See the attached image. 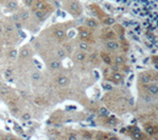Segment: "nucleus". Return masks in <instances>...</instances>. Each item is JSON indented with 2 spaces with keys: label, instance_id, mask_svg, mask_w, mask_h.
<instances>
[{
  "label": "nucleus",
  "instance_id": "30",
  "mask_svg": "<svg viewBox=\"0 0 158 140\" xmlns=\"http://www.w3.org/2000/svg\"><path fill=\"white\" fill-rule=\"evenodd\" d=\"M105 24H107V25H111V24H114L115 23V20L114 19H111V18H109V19H107L105 22H104Z\"/></svg>",
  "mask_w": 158,
  "mask_h": 140
},
{
  "label": "nucleus",
  "instance_id": "11",
  "mask_svg": "<svg viewBox=\"0 0 158 140\" xmlns=\"http://www.w3.org/2000/svg\"><path fill=\"white\" fill-rule=\"evenodd\" d=\"M54 36H55V38H62L65 36V33H64L63 30H55Z\"/></svg>",
  "mask_w": 158,
  "mask_h": 140
},
{
  "label": "nucleus",
  "instance_id": "26",
  "mask_svg": "<svg viewBox=\"0 0 158 140\" xmlns=\"http://www.w3.org/2000/svg\"><path fill=\"white\" fill-rule=\"evenodd\" d=\"M22 119L25 120V121L30 120V119H31V115H30V114H28V113H25L23 115H22Z\"/></svg>",
  "mask_w": 158,
  "mask_h": 140
},
{
  "label": "nucleus",
  "instance_id": "31",
  "mask_svg": "<svg viewBox=\"0 0 158 140\" xmlns=\"http://www.w3.org/2000/svg\"><path fill=\"white\" fill-rule=\"evenodd\" d=\"M11 76H12V71H11L10 69L6 70V72H5V77H7V78H10Z\"/></svg>",
  "mask_w": 158,
  "mask_h": 140
},
{
  "label": "nucleus",
  "instance_id": "20",
  "mask_svg": "<svg viewBox=\"0 0 158 140\" xmlns=\"http://www.w3.org/2000/svg\"><path fill=\"white\" fill-rule=\"evenodd\" d=\"M79 48H81V50H83V51H87V50L90 49L89 46L85 42H81L80 44H79Z\"/></svg>",
  "mask_w": 158,
  "mask_h": 140
},
{
  "label": "nucleus",
  "instance_id": "17",
  "mask_svg": "<svg viewBox=\"0 0 158 140\" xmlns=\"http://www.w3.org/2000/svg\"><path fill=\"white\" fill-rule=\"evenodd\" d=\"M29 17H30L29 12H28V11H23V12L21 13V15H20V19L26 21V20L29 19Z\"/></svg>",
  "mask_w": 158,
  "mask_h": 140
},
{
  "label": "nucleus",
  "instance_id": "39",
  "mask_svg": "<svg viewBox=\"0 0 158 140\" xmlns=\"http://www.w3.org/2000/svg\"><path fill=\"white\" fill-rule=\"evenodd\" d=\"M90 59H91V61H95L96 59H97V55H96V54H92L91 56H90Z\"/></svg>",
  "mask_w": 158,
  "mask_h": 140
},
{
  "label": "nucleus",
  "instance_id": "27",
  "mask_svg": "<svg viewBox=\"0 0 158 140\" xmlns=\"http://www.w3.org/2000/svg\"><path fill=\"white\" fill-rule=\"evenodd\" d=\"M143 99H144V101H145L146 103H151L152 101H153V98H152L151 96H149V95H146V96H144Z\"/></svg>",
  "mask_w": 158,
  "mask_h": 140
},
{
  "label": "nucleus",
  "instance_id": "8",
  "mask_svg": "<svg viewBox=\"0 0 158 140\" xmlns=\"http://www.w3.org/2000/svg\"><path fill=\"white\" fill-rule=\"evenodd\" d=\"M86 25L89 28H96L98 25V23L94 19H88V20H86Z\"/></svg>",
  "mask_w": 158,
  "mask_h": 140
},
{
  "label": "nucleus",
  "instance_id": "6",
  "mask_svg": "<svg viewBox=\"0 0 158 140\" xmlns=\"http://www.w3.org/2000/svg\"><path fill=\"white\" fill-rule=\"evenodd\" d=\"M57 83L60 86H65V85H67V83H68V79L64 76H60L57 78Z\"/></svg>",
  "mask_w": 158,
  "mask_h": 140
},
{
  "label": "nucleus",
  "instance_id": "44",
  "mask_svg": "<svg viewBox=\"0 0 158 140\" xmlns=\"http://www.w3.org/2000/svg\"><path fill=\"white\" fill-rule=\"evenodd\" d=\"M5 139H13L11 136H7V137H5Z\"/></svg>",
  "mask_w": 158,
  "mask_h": 140
},
{
  "label": "nucleus",
  "instance_id": "16",
  "mask_svg": "<svg viewBox=\"0 0 158 140\" xmlns=\"http://www.w3.org/2000/svg\"><path fill=\"white\" fill-rule=\"evenodd\" d=\"M106 38H108V40H115L116 38L115 33L112 32V31H108L106 33Z\"/></svg>",
  "mask_w": 158,
  "mask_h": 140
},
{
  "label": "nucleus",
  "instance_id": "19",
  "mask_svg": "<svg viewBox=\"0 0 158 140\" xmlns=\"http://www.w3.org/2000/svg\"><path fill=\"white\" fill-rule=\"evenodd\" d=\"M49 66H50V68H53V69H57L60 66V62L59 61H53V62H50Z\"/></svg>",
  "mask_w": 158,
  "mask_h": 140
},
{
  "label": "nucleus",
  "instance_id": "38",
  "mask_svg": "<svg viewBox=\"0 0 158 140\" xmlns=\"http://www.w3.org/2000/svg\"><path fill=\"white\" fill-rule=\"evenodd\" d=\"M13 20L16 21V22H18V21L20 20V16H19V15H17V14L13 15Z\"/></svg>",
  "mask_w": 158,
  "mask_h": 140
},
{
  "label": "nucleus",
  "instance_id": "24",
  "mask_svg": "<svg viewBox=\"0 0 158 140\" xmlns=\"http://www.w3.org/2000/svg\"><path fill=\"white\" fill-rule=\"evenodd\" d=\"M122 48H123V51H127V49H128V43L126 42V41H123L122 42Z\"/></svg>",
  "mask_w": 158,
  "mask_h": 140
},
{
  "label": "nucleus",
  "instance_id": "1",
  "mask_svg": "<svg viewBox=\"0 0 158 140\" xmlns=\"http://www.w3.org/2000/svg\"><path fill=\"white\" fill-rule=\"evenodd\" d=\"M68 11H69L71 14H73V15L80 14L81 13V6H80V4H78L76 1H72L69 4V6H68Z\"/></svg>",
  "mask_w": 158,
  "mask_h": 140
},
{
  "label": "nucleus",
  "instance_id": "2",
  "mask_svg": "<svg viewBox=\"0 0 158 140\" xmlns=\"http://www.w3.org/2000/svg\"><path fill=\"white\" fill-rule=\"evenodd\" d=\"M106 47L110 50H117L118 49V44L113 40H109V42H107L106 43Z\"/></svg>",
  "mask_w": 158,
  "mask_h": 140
},
{
  "label": "nucleus",
  "instance_id": "14",
  "mask_svg": "<svg viewBox=\"0 0 158 140\" xmlns=\"http://www.w3.org/2000/svg\"><path fill=\"white\" fill-rule=\"evenodd\" d=\"M79 35H80V38H82V40H87V38H90V33L87 32V31H81Z\"/></svg>",
  "mask_w": 158,
  "mask_h": 140
},
{
  "label": "nucleus",
  "instance_id": "32",
  "mask_svg": "<svg viewBox=\"0 0 158 140\" xmlns=\"http://www.w3.org/2000/svg\"><path fill=\"white\" fill-rule=\"evenodd\" d=\"M83 134H84V135H83L84 138H88V139H90V138L92 137V135H91V133H90V132H84Z\"/></svg>",
  "mask_w": 158,
  "mask_h": 140
},
{
  "label": "nucleus",
  "instance_id": "13",
  "mask_svg": "<svg viewBox=\"0 0 158 140\" xmlns=\"http://www.w3.org/2000/svg\"><path fill=\"white\" fill-rule=\"evenodd\" d=\"M16 7H17V1L16 0H11V1H9L8 4H7V8L10 9V10H13Z\"/></svg>",
  "mask_w": 158,
  "mask_h": 140
},
{
  "label": "nucleus",
  "instance_id": "18",
  "mask_svg": "<svg viewBox=\"0 0 158 140\" xmlns=\"http://www.w3.org/2000/svg\"><path fill=\"white\" fill-rule=\"evenodd\" d=\"M20 55H21V57H28L29 56V50H28L27 48H22L21 49V51H20Z\"/></svg>",
  "mask_w": 158,
  "mask_h": 140
},
{
  "label": "nucleus",
  "instance_id": "10",
  "mask_svg": "<svg viewBox=\"0 0 158 140\" xmlns=\"http://www.w3.org/2000/svg\"><path fill=\"white\" fill-rule=\"evenodd\" d=\"M35 15L39 19H44V17H46V13H44L43 10H36L35 11Z\"/></svg>",
  "mask_w": 158,
  "mask_h": 140
},
{
  "label": "nucleus",
  "instance_id": "28",
  "mask_svg": "<svg viewBox=\"0 0 158 140\" xmlns=\"http://www.w3.org/2000/svg\"><path fill=\"white\" fill-rule=\"evenodd\" d=\"M8 92H9V88H7V87L1 88V90H0V94L1 95H6V94H8Z\"/></svg>",
  "mask_w": 158,
  "mask_h": 140
},
{
  "label": "nucleus",
  "instance_id": "15",
  "mask_svg": "<svg viewBox=\"0 0 158 140\" xmlns=\"http://www.w3.org/2000/svg\"><path fill=\"white\" fill-rule=\"evenodd\" d=\"M123 63H125V58H123V55H118V56H116V64L122 65Z\"/></svg>",
  "mask_w": 158,
  "mask_h": 140
},
{
  "label": "nucleus",
  "instance_id": "29",
  "mask_svg": "<svg viewBox=\"0 0 158 140\" xmlns=\"http://www.w3.org/2000/svg\"><path fill=\"white\" fill-rule=\"evenodd\" d=\"M9 56H10L11 58H16V56H17V51H16L15 49L11 50V51L9 52Z\"/></svg>",
  "mask_w": 158,
  "mask_h": 140
},
{
  "label": "nucleus",
  "instance_id": "9",
  "mask_svg": "<svg viewBox=\"0 0 158 140\" xmlns=\"http://www.w3.org/2000/svg\"><path fill=\"white\" fill-rule=\"evenodd\" d=\"M148 92L150 93V94H152V95H156L157 93H158V87L156 86V85H150L149 87H148Z\"/></svg>",
  "mask_w": 158,
  "mask_h": 140
},
{
  "label": "nucleus",
  "instance_id": "3",
  "mask_svg": "<svg viewBox=\"0 0 158 140\" xmlns=\"http://www.w3.org/2000/svg\"><path fill=\"white\" fill-rule=\"evenodd\" d=\"M139 80H140V82H142L144 84H147L151 81V76L147 73H140L139 74Z\"/></svg>",
  "mask_w": 158,
  "mask_h": 140
},
{
  "label": "nucleus",
  "instance_id": "22",
  "mask_svg": "<svg viewBox=\"0 0 158 140\" xmlns=\"http://www.w3.org/2000/svg\"><path fill=\"white\" fill-rule=\"evenodd\" d=\"M154 128L155 127H153V126H147V127H145V130L147 131L150 135H152V134H155L156 133V129L154 130Z\"/></svg>",
  "mask_w": 158,
  "mask_h": 140
},
{
  "label": "nucleus",
  "instance_id": "35",
  "mask_svg": "<svg viewBox=\"0 0 158 140\" xmlns=\"http://www.w3.org/2000/svg\"><path fill=\"white\" fill-rule=\"evenodd\" d=\"M6 32H7V33H12V32H13V27L10 26V25L7 26V27H6Z\"/></svg>",
  "mask_w": 158,
  "mask_h": 140
},
{
  "label": "nucleus",
  "instance_id": "7",
  "mask_svg": "<svg viewBox=\"0 0 158 140\" xmlns=\"http://www.w3.org/2000/svg\"><path fill=\"white\" fill-rule=\"evenodd\" d=\"M113 80H114L116 83H118L123 80V75L121 73H118V72H115L114 74H113Z\"/></svg>",
  "mask_w": 158,
  "mask_h": 140
},
{
  "label": "nucleus",
  "instance_id": "4",
  "mask_svg": "<svg viewBox=\"0 0 158 140\" xmlns=\"http://www.w3.org/2000/svg\"><path fill=\"white\" fill-rule=\"evenodd\" d=\"M44 7H46V3H44V1H41V0H37L36 1L35 8L37 10H43V9H44Z\"/></svg>",
  "mask_w": 158,
  "mask_h": 140
},
{
  "label": "nucleus",
  "instance_id": "42",
  "mask_svg": "<svg viewBox=\"0 0 158 140\" xmlns=\"http://www.w3.org/2000/svg\"><path fill=\"white\" fill-rule=\"evenodd\" d=\"M65 47H66V49L68 50V51H70V46H68V44H66Z\"/></svg>",
  "mask_w": 158,
  "mask_h": 140
},
{
  "label": "nucleus",
  "instance_id": "21",
  "mask_svg": "<svg viewBox=\"0 0 158 140\" xmlns=\"http://www.w3.org/2000/svg\"><path fill=\"white\" fill-rule=\"evenodd\" d=\"M85 57H86V54L84 53V52H78L76 54V59L79 60V61L84 60V59H85Z\"/></svg>",
  "mask_w": 158,
  "mask_h": 140
},
{
  "label": "nucleus",
  "instance_id": "25",
  "mask_svg": "<svg viewBox=\"0 0 158 140\" xmlns=\"http://www.w3.org/2000/svg\"><path fill=\"white\" fill-rule=\"evenodd\" d=\"M40 78H41V75H40V73H38V72H35V73L32 74V79L33 80L38 81V80H40Z\"/></svg>",
  "mask_w": 158,
  "mask_h": 140
},
{
  "label": "nucleus",
  "instance_id": "36",
  "mask_svg": "<svg viewBox=\"0 0 158 140\" xmlns=\"http://www.w3.org/2000/svg\"><path fill=\"white\" fill-rule=\"evenodd\" d=\"M100 114L102 115H108V111H107V110H106V109H101Z\"/></svg>",
  "mask_w": 158,
  "mask_h": 140
},
{
  "label": "nucleus",
  "instance_id": "40",
  "mask_svg": "<svg viewBox=\"0 0 158 140\" xmlns=\"http://www.w3.org/2000/svg\"><path fill=\"white\" fill-rule=\"evenodd\" d=\"M11 110H12V114H13V115H15V114L18 113V109H17V108H13V109H11Z\"/></svg>",
  "mask_w": 158,
  "mask_h": 140
},
{
  "label": "nucleus",
  "instance_id": "37",
  "mask_svg": "<svg viewBox=\"0 0 158 140\" xmlns=\"http://www.w3.org/2000/svg\"><path fill=\"white\" fill-rule=\"evenodd\" d=\"M14 129L16 130V131H18V132H22V128L18 125V124H15V126H14Z\"/></svg>",
  "mask_w": 158,
  "mask_h": 140
},
{
  "label": "nucleus",
  "instance_id": "33",
  "mask_svg": "<svg viewBox=\"0 0 158 140\" xmlns=\"http://www.w3.org/2000/svg\"><path fill=\"white\" fill-rule=\"evenodd\" d=\"M25 4L27 5V6H31V5L34 3V0H24Z\"/></svg>",
  "mask_w": 158,
  "mask_h": 140
},
{
  "label": "nucleus",
  "instance_id": "46",
  "mask_svg": "<svg viewBox=\"0 0 158 140\" xmlns=\"http://www.w3.org/2000/svg\"><path fill=\"white\" fill-rule=\"evenodd\" d=\"M2 32V29H1V27H0V33H1Z\"/></svg>",
  "mask_w": 158,
  "mask_h": 140
},
{
  "label": "nucleus",
  "instance_id": "45",
  "mask_svg": "<svg viewBox=\"0 0 158 140\" xmlns=\"http://www.w3.org/2000/svg\"><path fill=\"white\" fill-rule=\"evenodd\" d=\"M69 138H70V139H76V137H75V136H70Z\"/></svg>",
  "mask_w": 158,
  "mask_h": 140
},
{
  "label": "nucleus",
  "instance_id": "12",
  "mask_svg": "<svg viewBox=\"0 0 158 140\" xmlns=\"http://www.w3.org/2000/svg\"><path fill=\"white\" fill-rule=\"evenodd\" d=\"M35 104L38 106H43V105H46L47 102H46V100H44L42 97H38L35 99Z\"/></svg>",
  "mask_w": 158,
  "mask_h": 140
},
{
  "label": "nucleus",
  "instance_id": "41",
  "mask_svg": "<svg viewBox=\"0 0 158 140\" xmlns=\"http://www.w3.org/2000/svg\"><path fill=\"white\" fill-rule=\"evenodd\" d=\"M16 28H17V29H21V28H22V25H21L20 23H18V22H17V23H16Z\"/></svg>",
  "mask_w": 158,
  "mask_h": 140
},
{
  "label": "nucleus",
  "instance_id": "23",
  "mask_svg": "<svg viewBox=\"0 0 158 140\" xmlns=\"http://www.w3.org/2000/svg\"><path fill=\"white\" fill-rule=\"evenodd\" d=\"M57 56L60 57V58H64V57H65V51H64V49L60 48V49L57 50Z\"/></svg>",
  "mask_w": 158,
  "mask_h": 140
},
{
  "label": "nucleus",
  "instance_id": "5",
  "mask_svg": "<svg viewBox=\"0 0 158 140\" xmlns=\"http://www.w3.org/2000/svg\"><path fill=\"white\" fill-rule=\"evenodd\" d=\"M101 56H102V59L103 61L106 63V64H108V65H112V59H111V56L108 54H106V53H102L101 54Z\"/></svg>",
  "mask_w": 158,
  "mask_h": 140
},
{
  "label": "nucleus",
  "instance_id": "43",
  "mask_svg": "<svg viewBox=\"0 0 158 140\" xmlns=\"http://www.w3.org/2000/svg\"><path fill=\"white\" fill-rule=\"evenodd\" d=\"M19 34H20V36H21L22 38H25V34H23L22 32H19Z\"/></svg>",
  "mask_w": 158,
  "mask_h": 140
},
{
  "label": "nucleus",
  "instance_id": "34",
  "mask_svg": "<svg viewBox=\"0 0 158 140\" xmlns=\"http://www.w3.org/2000/svg\"><path fill=\"white\" fill-rule=\"evenodd\" d=\"M108 122L110 124H115L116 122H117V120L115 119V117H112V119H109V120H108Z\"/></svg>",
  "mask_w": 158,
  "mask_h": 140
}]
</instances>
